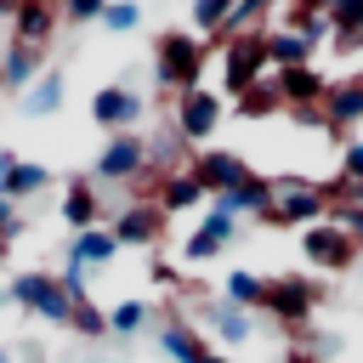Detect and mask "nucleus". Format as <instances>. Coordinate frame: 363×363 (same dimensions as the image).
<instances>
[{"label": "nucleus", "mask_w": 363, "mask_h": 363, "mask_svg": "<svg viewBox=\"0 0 363 363\" xmlns=\"http://www.w3.org/2000/svg\"><path fill=\"white\" fill-rule=\"evenodd\" d=\"M250 329H255V323H250V312H238V306H216V335H221L227 346H244V340H250Z\"/></svg>", "instance_id": "obj_27"}, {"label": "nucleus", "mask_w": 363, "mask_h": 363, "mask_svg": "<svg viewBox=\"0 0 363 363\" xmlns=\"http://www.w3.org/2000/svg\"><path fill=\"white\" fill-rule=\"evenodd\" d=\"M57 108H62V74L51 68V74H40V79L28 85L23 113H28V119H45V113H57Z\"/></svg>", "instance_id": "obj_24"}, {"label": "nucleus", "mask_w": 363, "mask_h": 363, "mask_svg": "<svg viewBox=\"0 0 363 363\" xmlns=\"http://www.w3.org/2000/svg\"><path fill=\"white\" fill-rule=\"evenodd\" d=\"M301 250H306V261L323 267V272H346V267L357 261V244H352L340 227H306V233H301Z\"/></svg>", "instance_id": "obj_12"}, {"label": "nucleus", "mask_w": 363, "mask_h": 363, "mask_svg": "<svg viewBox=\"0 0 363 363\" xmlns=\"http://www.w3.org/2000/svg\"><path fill=\"white\" fill-rule=\"evenodd\" d=\"M340 182L346 187H363V136L340 147Z\"/></svg>", "instance_id": "obj_34"}, {"label": "nucleus", "mask_w": 363, "mask_h": 363, "mask_svg": "<svg viewBox=\"0 0 363 363\" xmlns=\"http://www.w3.org/2000/svg\"><path fill=\"white\" fill-rule=\"evenodd\" d=\"M102 28H113V34H130V28H142V6H136V0H119V6H108V11H102Z\"/></svg>", "instance_id": "obj_32"}, {"label": "nucleus", "mask_w": 363, "mask_h": 363, "mask_svg": "<svg viewBox=\"0 0 363 363\" xmlns=\"http://www.w3.org/2000/svg\"><path fill=\"white\" fill-rule=\"evenodd\" d=\"M159 346H164L176 363H210V346H204V340H199V335H193L182 318H170V323L159 329Z\"/></svg>", "instance_id": "obj_22"}, {"label": "nucleus", "mask_w": 363, "mask_h": 363, "mask_svg": "<svg viewBox=\"0 0 363 363\" xmlns=\"http://www.w3.org/2000/svg\"><path fill=\"white\" fill-rule=\"evenodd\" d=\"M0 363H11V357H6V352H0Z\"/></svg>", "instance_id": "obj_41"}, {"label": "nucleus", "mask_w": 363, "mask_h": 363, "mask_svg": "<svg viewBox=\"0 0 363 363\" xmlns=\"http://www.w3.org/2000/svg\"><path fill=\"white\" fill-rule=\"evenodd\" d=\"M227 306H238V312L267 306V278H261V272H250V267L227 272Z\"/></svg>", "instance_id": "obj_23"}, {"label": "nucleus", "mask_w": 363, "mask_h": 363, "mask_svg": "<svg viewBox=\"0 0 363 363\" xmlns=\"http://www.w3.org/2000/svg\"><path fill=\"white\" fill-rule=\"evenodd\" d=\"M210 193L199 187V176L193 170H164V182H159V210L164 216H176V210H199Z\"/></svg>", "instance_id": "obj_14"}, {"label": "nucleus", "mask_w": 363, "mask_h": 363, "mask_svg": "<svg viewBox=\"0 0 363 363\" xmlns=\"http://www.w3.org/2000/svg\"><path fill=\"white\" fill-rule=\"evenodd\" d=\"M261 34H267V62H272V74H278V68H306V62H312V45H306L301 34H289V28H278V23L261 28Z\"/></svg>", "instance_id": "obj_19"}, {"label": "nucleus", "mask_w": 363, "mask_h": 363, "mask_svg": "<svg viewBox=\"0 0 363 363\" xmlns=\"http://www.w3.org/2000/svg\"><path fill=\"white\" fill-rule=\"evenodd\" d=\"M142 91H130V85H102L96 96H91V119L108 130V136H119V130H136V119H142Z\"/></svg>", "instance_id": "obj_8"}, {"label": "nucleus", "mask_w": 363, "mask_h": 363, "mask_svg": "<svg viewBox=\"0 0 363 363\" xmlns=\"http://www.w3.org/2000/svg\"><path fill=\"white\" fill-rule=\"evenodd\" d=\"M278 28H289V34H301V40L312 45V51H318V40H335V28H329V11H323V6H289Z\"/></svg>", "instance_id": "obj_21"}, {"label": "nucleus", "mask_w": 363, "mask_h": 363, "mask_svg": "<svg viewBox=\"0 0 363 363\" xmlns=\"http://www.w3.org/2000/svg\"><path fill=\"white\" fill-rule=\"evenodd\" d=\"M323 119H329V125H357V119H363V74L329 85V96H323Z\"/></svg>", "instance_id": "obj_20"}, {"label": "nucleus", "mask_w": 363, "mask_h": 363, "mask_svg": "<svg viewBox=\"0 0 363 363\" xmlns=\"http://www.w3.org/2000/svg\"><path fill=\"white\" fill-rule=\"evenodd\" d=\"M221 113H227V102H221L216 91L193 85V91L176 96V136H182V142H204V136H216Z\"/></svg>", "instance_id": "obj_5"}, {"label": "nucleus", "mask_w": 363, "mask_h": 363, "mask_svg": "<svg viewBox=\"0 0 363 363\" xmlns=\"http://www.w3.org/2000/svg\"><path fill=\"white\" fill-rule=\"evenodd\" d=\"M267 68H272V62H267V34H261V28H255V34H238V40H221V91L244 96V91L261 85Z\"/></svg>", "instance_id": "obj_4"}, {"label": "nucleus", "mask_w": 363, "mask_h": 363, "mask_svg": "<svg viewBox=\"0 0 363 363\" xmlns=\"http://www.w3.org/2000/svg\"><path fill=\"white\" fill-rule=\"evenodd\" d=\"M267 204H272V182H267V176H250L244 187H233V193L210 199V210H221V216H233V221H238V216H250V210L261 216Z\"/></svg>", "instance_id": "obj_15"}, {"label": "nucleus", "mask_w": 363, "mask_h": 363, "mask_svg": "<svg viewBox=\"0 0 363 363\" xmlns=\"http://www.w3.org/2000/svg\"><path fill=\"white\" fill-rule=\"evenodd\" d=\"M335 227H340L352 244H363V204H340V210H335Z\"/></svg>", "instance_id": "obj_36"}, {"label": "nucleus", "mask_w": 363, "mask_h": 363, "mask_svg": "<svg viewBox=\"0 0 363 363\" xmlns=\"http://www.w3.org/2000/svg\"><path fill=\"white\" fill-rule=\"evenodd\" d=\"M23 233V216H17V204L11 199H0V255L11 250V238Z\"/></svg>", "instance_id": "obj_37"}, {"label": "nucleus", "mask_w": 363, "mask_h": 363, "mask_svg": "<svg viewBox=\"0 0 363 363\" xmlns=\"http://www.w3.org/2000/svg\"><path fill=\"white\" fill-rule=\"evenodd\" d=\"M45 182H51V176H45V164H28V159H17L11 182H6V199H11V204H17V199H34Z\"/></svg>", "instance_id": "obj_26"}, {"label": "nucleus", "mask_w": 363, "mask_h": 363, "mask_svg": "<svg viewBox=\"0 0 363 363\" xmlns=\"http://www.w3.org/2000/svg\"><path fill=\"white\" fill-rule=\"evenodd\" d=\"M323 11H329V28L335 34H357L363 28V0H329Z\"/></svg>", "instance_id": "obj_31"}, {"label": "nucleus", "mask_w": 363, "mask_h": 363, "mask_svg": "<svg viewBox=\"0 0 363 363\" xmlns=\"http://www.w3.org/2000/svg\"><path fill=\"white\" fill-rule=\"evenodd\" d=\"M255 23H267V0H238V6H227V23H221V40H238V34H255Z\"/></svg>", "instance_id": "obj_25"}, {"label": "nucleus", "mask_w": 363, "mask_h": 363, "mask_svg": "<svg viewBox=\"0 0 363 363\" xmlns=\"http://www.w3.org/2000/svg\"><path fill=\"white\" fill-rule=\"evenodd\" d=\"M108 233H113L119 250H147V244L164 233V210H159V204H125Z\"/></svg>", "instance_id": "obj_11"}, {"label": "nucleus", "mask_w": 363, "mask_h": 363, "mask_svg": "<svg viewBox=\"0 0 363 363\" xmlns=\"http://www.w3.org/2000/svg\"><path fill=\"white\" fill-rule=\"evenodd\" d=\"M11 170H17V153H11V147H0V199H6V182H11Z\"/></svg>", "instance_id": "obj_39"}, {"label": "nucleus", "mask_w": 363, "mask_h": 363, "mask_svg": "<svg viewBox=\"0 0 363 363\" xmlns=\"http://www.w3.org/2000/svg\"><path fill=\"white\" fill-rule=\"evenodd\" d=\"M142 170H147V142H142L136 130H119V136L102 142V153H96V182H136Z\"/></svg>", "instance_id": "obj_6"}, {"label": "nucleus", "mask_w": 363, "mask_h": 363, "mask_svg": "<svg viewBox=\"0 0 363 363\" xmlns=\"http://www.w3.org/2000/svg\"><path fill=\"white\" fill-rule=\"evenodd\" d=\"M312 306H318V284H312V278L289 272V278H272V284H267V312H272L278 323L301 329V323L312 318Z\"/></svg>", "instance_id": "obj_7"}, {"label": "nucleus", "mask_w": 363, "mask_h": 363, "mask_svg": "<svg viewBox=\"0 0 363 363\" xmlns=\"http://www.w3.org/2000/svg\"><path fill=\"white\" fill-rule=\"evenodd\" d=\"M119 255V244H113V233L108 227H85V233H74V244H68V267H108Z\"/></svg>", "instance_id": "obj_16"}, {"label": "nucleus", "mask_w": 363, "mask_h": 363, "mask_svg": "<svg viewBox=\"0 0 363 363\" xmlns=\"http://www.w3.org/2000/svg\"><path fill=\"white\" fill-rule=\"evenodd\" d=\"M272 91H278V102H289L295 113H318L323 96H329V79L306 62V68H278V74H272Z\"/></svg>", "instance_id": "obj_10"}, {"label": "nucleus", "mask_w": 363, "mask_h": 363, "mask_svg": "<svg viewBox=\"0 0 363 363\" xmlns=\"http://www.w3.org/2000/svg\"><path fill=\"white\" fill-rule=\"evenodd\" d=\"M238 108H244V113L255 119V113H267V108H278V91H272V85H255V91H244V96H238Z\"/></svg>", "instance_id": "obj_35"}, {"label": "nucleus", "mask_w": 363, "mask_h": 363, "mask_svg": "<svg viewBox=\"0 0 363 363\" xmlns=\"http://www.w3.org/2000/svg\"><path fill=\"white\" fill-rule=\"evenodd\" d=\"M68 329H79V335H91V340H96V335H108V312H102L96 301H79V306H74V323H68Z\"/></svg>", "instance_id": "obj_33"}, {"label": "nucleus", "mask_w": 363, "mask_h": 363, "mask_svg": "<svg viewBox=\"0 0 363 363\" xmlns=\"http://www.w3.org/2000/svg\"><path fill=\"white\" fill-rule=\"evenodd\" d=\"M204 57H210V45H204L193 28H170V34H159V45H153V79L182 96V91L199 85Z\"/></svg>", "instance_id": "obj_1"}, {"label": "nucleus", "mask_w": 363, "mask_h": 363, "mask_svg": "<svg viewBox=\"0 0 363 363\" xmlns=\"http://www.w3.org/2000/svg\"><path fill=\"white\" fill-rule=\"evenodd\" d=\"M6 301L23 306V312H34V318H45V323H74V301L57 284V272H17L11 289H6Z\"/></svg>", "instance_id": "obj_3"}, {"label": "nucleus", "mask_w": 363, "mask_h": 363, "mask_svg": "<svg viewBox=\"0 0 363 363\" xmlns=\"http://www.w3.org/2000/svg\"><path fill=\"white\" fill-rule=\"evenodd\" d=\"M193 233H199V238H210L216 250H227V244L238 238V221H233V216H221V210H204V221H199Z\"/></svg>", "instance_id": "obj_28"}, {"label": "nucleus", "mask_w": 363, "mask_h": 363, "mask_svg": "<svg viewBox=\"0 0 363 363\" xmlns=\"http://www.w3.org/2000/svg\"><path fill=\"white\" fill-rule=\"evenodd\" d=\"M108 0H68V23H102Z\"/></svg>", "instance_id": "obj_38"}, {"label": "nucleus", "mask_w": 363, "mask_h": 363, "mask_svg": "<svg viewBox=\"0 0 363 363\" xmlns=\"http://www.w3.org/2000/svg\"><path fill=\"white\" fill-rule=\"evenodd\" d=\"M193 176H199V187L210 193V199H221V193H233V187H244L255 170L238 159V153H227V147H204L199 159H193Z\"/></svg>", "instance_id": "obj_9"}, {"label": "nucleus", "mask_w": 363, "mask_h": 363, "mask_svg": "<svg viewBox=\"0 0 363 363\" xmlns=\"http://www.w3.org/2000/svg\"><path fill=\"white\" fill-rule=\"evenodd\" d=\"M40 68H45V45L11 40V45L0 51V85H6V91H28V85L40 79Z\"/></svg>", "instance_id": "obj_13"}, {"label": "nucleus", "mask_w": 363, "mask_h": 363, "mask_svg": "<svg viewBox=\"0 0 363 363\" xmlns=\"http://www.w3.org/2000/svg\"><path fill=\"white\" fill-rule=\"evenodd\" d=\"M323 210H329V193H323L318 182L278 176V182H272V204L261 210V221H267V227H306V221H318Z\"/></svg>", "instance_id": "obj_2"}, {"label": "nucleus", "mask_w": 363, "mask_h": 363, "mask_svg": "<svg viewBox=\"0 0 363 363\" xmlns=\"http://www.w3.org/2000/svg\"><path fill=\"white\" fill-rule=\"evenodd\" d=\"M289 363H318V357H289Z\"/></svg>", "instance_id": "obj_40"}, {"label": "nucleus", "mask_w": 363, "mask_h": 363, "mask_svg": "<svg viewBox=\"0 0 363 363\" xmlns=\"http://www.w3.org/2000/svg\"><path fill=\"white\" fill-rule=\"evenodd\" d=\"M147 323V306L142 301H119L113 312H108V335H136Z\"/></svg>", "instance_id": "obj_30"}, {"label": "nucleus", "mask_w": 363, "mask_h": 363, "mask_svg": "<svg viewBox=\"0 0 363 363\" xmlns=\"http://www.w3.org/2000/svg\"><path fill=\"white\" fill-rule=\"evenodd\" d=\"M11 23H17V34H11V40L45 45V40H51V28H57V6H45V0H23V6L11 11Z\"/></svg>", "instance_id": "obj_18"}, {"label": "nucleus", "mask_w": 363, "mask_h": 363, "mask_svg": "<svg viewBox=\"0 0 363 363\" xmlns=\"http://www.w3.org/2000/svg\"><path fill=\"white\" fill-rule=\"evenodd\" d=\"M62 221H68L74 233L102 227V199H96V187H91V182H68V193H62Z\"/></svg>", "instance_id": "obj_17"}, {"label": "nucleus", "mask_w": 363, "mask_h": 363, "mask_svg": "<svg viewBox=\"0 0 363 363\" xmlns=\"http://www.w3.org/2000/svg\"><path fill=\"white\" fill-rule=\"evenodd\" d=\"M221 23H227V0H193V34L199 40L221 34Z\"/></svg>", "instance_id": "obj_29"}]
</instances>
